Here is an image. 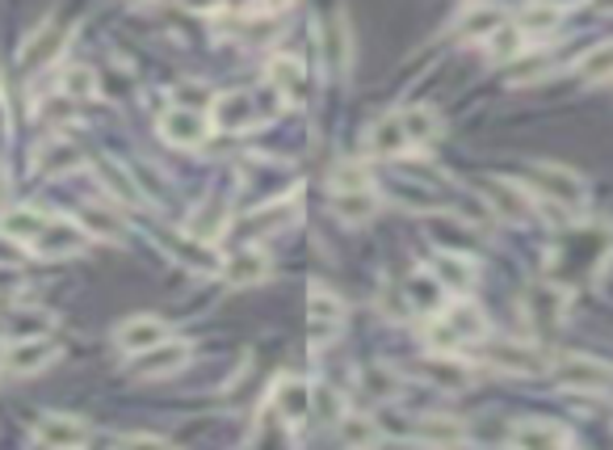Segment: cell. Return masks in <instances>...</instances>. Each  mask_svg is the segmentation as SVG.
Listing matches in <instances>:
<instances>
[{
    "label": "cell",
    "mask_w": 613,
    "mask_h": 450,
    "mask_svg": "<svg viewBox=\"0 0 613 450\" xmlns=\"http://www.w3.org/2000/svg\"><path fill=\"white\" fill-rule=\"evenodd\" d=\"M366 181H370V172L361 169V165H337V172H332V193H345V190H370Z\"/></svg>",
    "instance_id": "37"
},
{
    "label": "cell",
    "mask_w": 613,
    "mask_h": 450,
    "mask_svg": "<svg viewBox=\"0 0 613 450\" xmlns=\"http://www.w3.org/2000/svg\"><path fill=\"white\" fill-rule=\"evenodd\" d=\"M324 51H328V64L332 67H340V72L349 67V30H345V18L328 22V46Z\"/></svg>",
    "instance_id": "35"
},
{
    "label": "cell",
    "mask_w": 613,
    "mask_h": 450,
    "mask_svg": "<svg viewBox=\"0 0 613 450\" xmlns=\"http://www.w3.org/2000/svg\"><path fill=\"white\" fill-rule=\"evenodd\" d=\"M269 93H274L282 106H307L311 102V72L295 55H274L269 60Z\"/></svg>",
    "instance_id": "4"
},
{
    "label": "cell",
    "mask_w": 613,
    "mask_h": 450,
    "mask_svg": "<svg viewBox=\"0 0 613 450\" xmlns=\"http://www.w3.org/2000/svg\"><path fill=\"white\" fill-rule=\"evenodd\" d=\"M269 408L286 426H298V421L316 417V387L307 379H277L274 391H269Z\"/></svg>",
    "instance_id": "10"
},
{
    "label": "cell",
    "mask_w": 613,
    "mask_h": 450,
    "mask_svg": "<svg viewBox=\"0 0 613 450\" xmlns=\"http://www.w3.org/2000/svg\"><path fill=\"white\" fill-rule=\"evenodd\" d=\"M60 358V349L46 337H13L0 349V370L4 375H39Z\"/></svg>",
    "instance_id": "8"
},
{
    "label": "cell",
    "mask_w": 613,
    "mask_h": 450,
    "mask_svg": "<svg viewBox=\"0 0 613 450\" xmlns=\"http://www.w3.org/2000/svg\"><path fill=\"white\" fill-rule=\"evenodd\" d=\"M67 46V25L60 18H46L22 46V67L25 72H34V67H46L60 60V51Z\"/></svg>",
    "instance_id": "11"
},
{
    "label": "cell",
    "mask_w": 613,
    "mask_h": 450,
    "mask_svg": "<svg viewBox=\"0 0 613 450\" xmlns=\"http://www.w3.org/2000/svg\"><path fill=\"white\" fill-rule=\"evenodd\" d=\"M30 438L39 447H85L88 426L81 417H67V412H43V421L30 429Z\"/></svg>",
    "instance_id": "13"
},
{
    "label": "cell",
    "mask_w": 613,
    "mask_h": 450,
    "mask_svg": "<svg viewBox=\"0 0 613 450\" xmlns=\"http://www.w3.org/2000/svg\"><path fill=\"white\" fill-rule=\"evenodd\" d=\"M228 223H232L228 207H223L219 198H211V202H202V207H198V214L190 219V237L202 240V244H219V237L228 232Z\"/></svg>",
    "instance_id": "23"
},
{
    "label": "cell",
    "mask_w": 613,
    "mask_h": 450,
    "mask_svg": "<svg viewBox=\"0 0 613 450\" xmlns=\"http://www.w3.org/2000/svg\"><path fill=\"white\" fill-rule=\"evenodd\" d=\"M554 379L575 387V391H610L613 387V366L596 363L589 354H563L554 363Z\"/></svg>",
    "instance_id": "9"
},
{
    "label": "cell",
    "mask_w": 613,
    "mask_h": 450,
    "mask_svg": "<svg viewBox=\"0 0 613 450\" xmlns=\"http://www.w3.org/2000/svg\"><path fill=\"white\" fill-rule=\"evenodd\" d=\"M547 4H554V9H571V4H580V0H547Z\"/></svg>",
    "instance_id": "46"
},
{
    "label": "cell",
    "mask_w": 613,
    "mask_h": 450,
    "mask_svg": "<svg viewBox=\"0 0 613 450\" xmlns=\"http://www.w3.org/2000/svg\"><path fill=\"white\" fill-rule=\"evenodd\" d=\"M575 72H580L584 81H610L613 76V43H601V46H592L589 55H580Z\"/></svg>",
    "instance_id": "32"
},
{
    "label": "cell",
    "mask_w": 613,
    "mask_h": 450,
    "mask_svg": "<svg viewBox=\"0 0 613 450\" xmlns=\"http://www.w3.org/2000/svg\"><path fill=\"white\" fill-rule=\"evenodd\" d=\"M429 375H433V379H442L445 387H463L466 384V366H454L450 363V354H442L437 363H429Z\"/></svg>",
    "instance_id": "40"
},
{
    "label": "cell",
    "mask_w": 613,
    "mask_h": 450,
    "mask_svg": "<svg viewBox=\"0 0 613 450\" xmlns=\"http://www.w3.org/2000/svg\"><path fill=\"white\" fill-rule=\"evenodd\" d=\"M290 4H295V0H256L261 13H282V9H290Z\"/></svg>",
    "instance_id": "44"
},
{
    "label": "cell",
    "mask_w": 613,
    "mask_h": 450,
    "mask_svg": "<svg viewBox=\"0 0 613 450\" xmlns=\"http://www.w3.org/2000/svg\"><path fill=\"white\" fill-rule=\"evenodd\" d=\"M207 130H211V123L202 118V109L193 106H172L160 114V135L172 148H198L207 139Z\"/></svg>",
    "instance_id": "12"
},
{
    "label": "cell",
    "mask_w": 613,
    "mask_h": 450,
    "mask_svg": "<svg viewBox=\"0 0 613 450\" xmlns=\"http://www.w3.org/2000/svg\"><path fill=\"white\" fill-rule=\"evenodd\" d=\"M416 438L421 442H442V447H458V442H466L471 433H466L454 417H424L421 426H416Z\"/></svg>",
    "instance_id": "29"
},
{
    "label": "cell",
    "mask_w": 613,
    "mask_h": 450,
    "mask_svg": "<svg viewBox=\"0 0 613 450\" xmlns=\"http://www.w3.org/2000/svg\"><path fill=\"white\" fill-rule=\"evenodd\" d=\"M529 172H533V190L542 193L547 202L563 207V211H584L589 186H584L571 169H563V165H533Z\"/></svg>",
    "instance_id": "3"
},
{
    "label": "cell",
    "mask_w": 613,
    "mask_h": 450,
    "mask_svg": "<svg viewBox=\"0 0 613 450\" xmlns=\"http://www.w3.org/2000/svg\"><path fill=\"white\" fill-rule=\"evenodd\" d=\"M51 328H55V316H46V312H18L9 321V337H46Z\"/></svg>",
    "instance_id": "34"
},
{
    "label": "cell",
    "mask_w": 613,
    "mask_h": 450,
    "mask_svg": "<svg viewBox=\"0 0 613 450\" xmlns=\"http://www.w3.org/2000/svg\"><path fill=\"white\" fill-rule=\"evenodd\" d=\"M4 151H9V102L0 93V160H4Z\"/></svg>",
    "instance_id": "42"
},
{
    "label": "cell",
    "mask_w": 613,
    "mask_h": 450,
    "mask_svg": "<svg viewBox=\"0 0 613 450\" xmlns=\"http://www.w3.org/2000/svg\"><path fill=\"white\" fill-rule=\"evenodd\" d=\"M613 253V228L605 223H584V228H575L568 232V240L554 249V258H550V282H559V286H571L575 279H592V274H601V265L610 261Z\"/></svg>",
    "instance_id": "1"
},
{
    "label": "cell",
    "mask_w": 613,
    "mask_h": 450,
    "mask_svg": "<svg viewBox=\"0 0 613 450\" xmlns=\"http://www.w3.org/2000/svg\"><path fill=\"white\" fill-rule=\"evenodd\" d=\"M316 417H324V421H340L345 417V400L332 387H316Z\"/></svg>",
    "instance_id": "39"
},
{
    "label": "cell",
    "mask_w": 613,
    "mask_h": 450,
    "mask_svg": "<svg viewBox=\"0 0 613 450\" xmlns=\"http://www.w3.org/2000/svg\"><path fill=\"white\" fill-rule=\"evenodd\" d=\"M76 219H81V228H85L93 240H106V244H123V240H127L123 214L106 211V207H81Z\"/></svg>",
    "instance_id": "21"
},
{
    "label": "cell",
    "mask_w": 613,
    "mask_h": 450,
    "mask_svg": "<svg viewBox=\"0 0 613 450\" xmlns=\"http://www.w3.org/2000/svg\"><path fill=\"white\" fill-rule=\"evenodd\" d=\"M0 193H4V177H0Z\"/></svg>",
    "instance_id": "47"
},
{
    "label": "cell",
    "mask_w": 613,
    "mask_h": 450,
    "mask_svg": "<svg viewBox=\"0 0 613 450\" xmlns=\"http://www.w3.org/2000/svg\"><path fill=\"white\" fill-rule=\"evenodd\" d=\"M458 337H463V345L466 342H479V337H487V321H484V312L475 307L471 300H458V303H450L445 312H437Z\"/></svg>",
    "instance_id": "22"
},
{
    "label": "cell",
    "mask_w": 613,
    "mask_h": 450,
    "mask_svg": "<svg viewBox=\"0 0 613 450\" xmlns=\"http://www.w3.org/2000/svg\"><path fill=\"white\" fill-rule=\"evenodd\" d=\"M67 102H76V97H97V72L93 67H67L64 72V85H60Z\"/></svg>",
    "instance_id": "33"
},
{
    "label": "cell",
    "mask_w": 613,
    "mask_h": 450,
    "mask_svg": "<svg viewBox=\"0 0 613 450\" xmlns=\"http://www.w3.org/2000/svg\"><path fill=\"white\" fill-rule=\"evenodd\" d=\"M517 25H521L526 34H538V30L547 34V30H554V25H559V9L542 0V4H533V9H526V18H521Z\"/></svg>",
    "instance_id": "36"
},
{
    "label": "cell",
    "mask_w": 613,
    "mask_h": 450,
    "mask_svg": "<svg viewBox=\"0 0 613 450\" xmlns=\"http://www.w3.org/2000/svg\"><path fill=\"white\" fill-rule=\"evenodd\" d=\"M487 363L496 366V370H508V375H538L542 370V358H538V349H529V345H517V342H500L487 349Z\"/></svg>",
    "instance_id": "19"
},
{
    "label": "cell",
    "mask_w": 613,
    "mask_h": 450,
    "mask_svg": "<svg viewBox=\"0 0 613 450\" xmlns=\"http://www.w3.org/2000/svg\"><path fill=\"white\" fill-rule=\"evenodd\" d=\"M366 148L374 151V156H403V151H412L400 109H395V114H387V118H379V123L370 127V135H366Z\"/></svg>",
    "instance_id": "18"
},
{
    "label": "cell",
    "mask_w": 613,
    "mask_h": 450,
    "mask_svg": "<svg viewBox=\"0 0 613 450\" xmlns=\"http://www.w3.org/2000/svg\"><path fill=\"white\" fill-rule=\"evenodd\" d=\"M484 193L492 198V214H517V219H526L529 207H533L529 190H521V186H508V181H487Z\"/></svg>",
    "instance_id": "26"
},
{
    "label": "cell",
    "mask_w": 613,
    "mask_h": 450,
    "mask_svg": "<svg viewBox=\"0 0 613 450\" xmlns=\"http://www.w3.org/2000/svg\"><path fill=\"white\" fill-rule=\"evenodd\" d=\"M123 442H148V447H165V438H156V433H127Z\"/></svg>",
    "instance_id": "45"
},
{
    "label": "cell",
    "mask_w": 613,
    "mask_h": 450,
    "mask_svg": "<svg viewBox=\"0 0 613 450\" xmlns=\"http://www.w3.org/2000/svg\"><path fill=\"white\" fill-rule=\"evenodd\" d=\"M265 279H269V258L256 244H244V249L223 258V282L228 286H256Z\"/></svg>",
    "instance_id": "16"
},
{
    "label": "cell",
    "mask_w": 613,
    "mask_h": 450,
    "mask_svg": "<svg viewBox=\"0 0 613 450\" xmlns=\"http://www.w3.org/2000/svg\"><path fill=\"white\" fill-rule=\"evenodd\" d=\"M429 274L442 282L445 291H471V282H475V261L466 258V253H458V249H437L433 258H429Z\"/></svg>",
    "instance_id": "15"
},
{
    "label": "cell",
    "mask_w": 613,
    "mask_h": 450,
    "mask_svg": "<svg viewBox=\"0 0 613 450\" xmlns=\"http://www.w3.org/2000/svg\"><path fill=\"white\" fill-rule=\"evenodd\" d=\"M403 118V130H408V144L412 151L424 148V144H433L437 135H442V114L429 106H412V109H400Z\"/></svg>",
    "instance_id": "24"
},
{
    "label": "cell",
    "mask_w": 613,
    "mask_h": 450,
    "mask_svg": "<svg viewBox=\"0 0 613 450\" xmlns=\"http://www.w3.org/2000/svg\"><path fill=\"white\" fill-rule=\"evenodd\" d=\"M172 328L160 316H130L114 328V345L118 349H127V354H139V349H148V345H160L169 342Z\"/></svg>",
    "instance_id": "14"
},
{
    "label": "cell",
    "mask_w": 613,
    "mask_h": 450,
    "mask_svg": "<svg viewBox=\"0 0 613 450\" xmlns=\"http://www.w3.org/2000/svg\"><path fill=\"white\" fill-rule=\"evenodd\" d=\"M340 328H345V303L324 282H316L307 291V342L316 345V349H324V345L337 342Z\"/></svg>",
    "instance_id": "2"
},
{
    "label": "cell",
    "mask_w": 613,
    "mask_h": 450,
    "mask_svg": "<svg viewBox=\"0 0 613 450\" xmlns=\"http://www.w3.org/2000/svg\"><path fill=\"white\" fill-rule=\"evenodd\" d=\"M442 282L433 279V274H416V279L408 282V295H412V307H416V312H424V316H429V312H442Z\"/></svg>",
    "instance_id": "31"
},
{
    "label": "cell",
    "mask_w": 613,
    "mask_h": 450,
    "mask_svg": "<svg viewBox=\"0 0 613 450\" xmlns=\"http://www.w3.org/2000/svg\"><path fill=\"white\" fill-rule=\"evenodd\" d=\"M505 442H512V447H526V450H538V447H568L571 433L563 426H554V421H533V417H526V421H517V426L508 429Z\"/></svg>",
    "instance_id": "17"
},
{
    "label": "cell",
    "mask_w": 613,
    "mask_h": 450,
    "mask_svg": "<svg viewBox=\"0 0 613 450\" xmlns=\"http://www.w3.org/2000/svg\"><path fill=\"white\" fill-rule=\"evenodd\" d=\"M337 438L345 447H374V442H382V429L374 426V417H340Z\"/></svg>",
    "instance_id": "30"
},
{
    "label": "cell",
    "mask_w": 613,
    "mask_h": 450,
    "mask_svg": "<svg viewBox=\"0 0 613 450\" xmlns=\"http://www.w3.org/2000/svg\"><path fill=\"white\" fill-rule=\"evenodd\" d=\"M337 219H345V223H366L370 214L379 211V198L370 190H345V193H337Z\"/></svg>",
    "instance_id": "28"
},
{
    "label": "cell",
    "mask_w": 613,
    "mask_h": 450,
    "mask_svg": "<svg viewBox=\"0 0 613 450\" xmlns=\"http://www.w3.org/2000/svg\"><path fill=\"white\" fill-rule=\"evenodd\" d=\"M193 345L190 342H160V345H148V349H139V354H130V375L135 379H165V375H177L181 366L190 363Z\"/></svg>",
    "instance_id": "6"
},
{
    "label": "cell",
    "mask_w": 613,
    "mask_h": 450,
    "mask_svg": "<svg viewBox=\"0 0 613 450\" xmlns=\"http://www.w3.org/2000/svg\"><path fill=\"white\" fill-rule=\"evenodd\" d=\"M46 211H34V207H13V211L0 214V232H9L13 240H22V244H34V237L46 228Z\"/></svg>",
    "instance_id": "25"
},
{
    "label": "cell",
    "mask_w": 613,
    "mask_h": 450,
    "mask_svg": "<svg viewBox=\"0 0 613 450\" xmlns=\"http://www.w3.org/2000/svg\"><path fill=\"white\" fill-rule=\"evenodd\" d=\"M97 172H102V186H106L109 198H118V202H144V190L130 181V172L118 160H97Z\"/></svg>",
    "instance_id": "27"
},
{
    "label": "cell",
    "mask_w": 613,
    "mask_h": 450,
    "mask_svg": "<svg viewBox=\"0 0 613 450\" xmlns=\"http://www.w3.org/2000/svg\"><path fill=\"white\" fill-rule=\"evenodd\" d=\"M265 114L256 109L253 88H228L219 93L211 106V127L214 130H228V135H240V130H253Z\"/></svg>",
    "instance_id": "5"
},
{
    "label": "cell",
    "mask_w": 613,
    "mask_h": 450,
    "mask_svg": "<svg viewBox=\"0 0 613 450\" xmlns=\"http://www.w3.org/2000/svg\"><path fill=\"white\" fill-rule=\"evenodd\" d=\"M181 9H190V13H214L223 0H177Z\"/></svg>",
    "instance_id": "43"
},
{
    "label": "cell",
    "mask_w": 613,
    "mask_h": 450,
    "mask_svg": "<svg viewBox=\"0 0 613 450\" xmlns=\"http://www.w3.org/2000/svg\"><path fill=\"white\" fill-rule=\"evenodd\" d=\"M30 261V249H25L22 240H13L9 232H0V265L4 270H18V265H25Z\"/></svg>",
    "instance_id": "38"
},
{
    "label": "cell",
    "mask_w": 613,
    "mask_h": 450,
    "mask_svg": "<svg viewBox=\"0 0 613 450\" xmlns=\"http://www.w3.org/2000/svg\"><path fill=\"white\" fill-rule=\"evenodd\" d=\"M76 165H81V151H76V144H67V139H51V144H43V148L34 151V172L39 177H64Z\"/></svg>",
    "instance_id": "20"
},
{
    "label": "cell",
    "mask_w": 613,
    "mask_h": 450,
    "mask_svg": "<svg viewBox=\"0 0 613 450\" xmlns=\"http://www.w3.org/2000/svg\"><path fill=\"white\" fill-rule=\"evenodd\" d=\"M533 72H547V55H529L526 64L512 67V81H529Z\"/></svg>",
    "instance_id": "41"
},
{
    "label": "cell",
    "mask_w": 613,
    "mask_h": 450,
    "mask_svg": "<svg viewBox=\"0 0 613 450\" xmlns=\"http://www.w3.org/2000/svg\"><path fill=\"white\" fill-rule=\"evenodd\" d=\"M88 240L93 237L81 228V219H60V214H51L46 228L34 237V249H30V253H39V258H72V253H85Z\"/></svg>",
    "instance_id": "7"
}]
</instances>
